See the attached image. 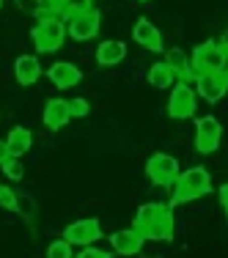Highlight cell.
I'll list each match as a JSON object with an SVG mask.
<instances>
[{
    "instance_id": "obj_6",
    "label": "cell",
    "mask_w": 228,
    "mask_h": 258,
    "mask_svg": "<svg viewBox=\"0 0 228 258\" xmlns=\"http://www.w3.org/2000/svg\"><path fill=\"white\" fill-rule=\"evenodd\" d=\"M99 25H102V14L96 9H88V11H80V14L66 17V30H69V36L75 41H91V39H96Z\"/></svg>"
},
{
    "instance_id": "obj_28",
    "label": "cell",
    "mask_w": 228,
    "mask_h": 258,
    "mask_svg": "<svg viewBox=\"0 0 228 258\" xmlns=\"http://www.w3.org/2000/svg\"><path fill=\"white\" fill-rule=\"evenodd\" d=\"M64 3L66 0H47V9H50L52 14H58V11H64Z\"/></svg>"
},
{
    "instance_id": "obj_22",
    "label": "cell",
    "mask_w": 228,
    "mask_h": 258,
    "mask_svg": "<svg viewBox=\"0 0 228 258\" xmlns=\"http://www.w3.org/2000/svg\"><path fill=\"white\" fill-rule=\"evenodd\" d=\"M47 258H75L72 255V244L66 239H55V242H50V247H47Z\"/></svg>"
},
{
    "instance_id": "obj_30",
    "label": "cell",
    "mask_w": 228,
    "mask_h": 258,
    "mask_svg": "<svg viewBox=\"0 0 228 258\" xmlns=\"http://www.w3.org/2000/svg\"><path fill=\"white\" fill-rule=\"evenodd\" d=\"M11 157V151H9V146H6V140H0V165L6 162V159Z\"/></svg>"
},
{
    "instance_id": "obj_10",
    "label": "cell",
    "mask_w": 228,
    "mask_h": 258,
    "mask_svg": "<svg viewBox=\"0 0 228 258\" xmlns=\"http://www.w3.org/2000/svg\"><path fill=\"white\" fill-rule=\"evenodd\" d=\"M143 244H146V239L138 228H124V231H116L110 236V247L119 255H138L143 250Z\"/></svg>"
},
{
    "instance_id": "obj_3",
    "label": "cell",
    "mask_w": 228,
    "mask_h": 258,
    "mask_svg": "<svg viewBox=\"0 0 228 258\" xmlns=\"http://www.w3.org/2000/svg\"><path fill=\"white\" fill-rule=\"evenodd\" d=\"M190 66H193L195 77L203 75V72L228 69V44L225 41H206V44L195 47L193 58H190Z\"/></svg>"
},
{
    "instance_id": "obj_8",
    "label": "cell",
    "mask_w": 228,
    "mask_h": 258,
    "mask_svg": "<svg viewBox=\"0 0 228 258\" xmlns=\"http://www.w3.org/2000/svg\"><path fill=\"white\" fill-rule=\"evenodd\" d=\"M195 88H198V96L206 102H220L228 94V69L220 72H203V75L195 77Z\"/></svg>"
},
{
    "instance_id": "obj_31",
    "label": "cell",
    "mask_w": 228,
    "mask_h": 258,
    "mask_svg": "<svg viewBox=\"0 0 228 258\" xmlns=\"http://www.w3.org/2000/svg\"><path fill=\"white\" fill-rule=\"evenodd\" d=\"M0 6H3V0H0Z\"/></svg>"
},
{
    "instance_id": "obj_12",
    "label": "cell",
    "mask_w": 228,
    "mask_h": 258,
    "mask_svg": "<svg viewBox=\"0 0 228 258\" xmlns=\"http://www.w3.org/2000/svg\"><path fill=\"white\" fill-rule=\"evenodd\" d=\"M132 39L138 41L140 47H146V50H154V52L162 50V33H159V30L154 28V22H151V20H146V17H140V20L135 22V28H132Z\"/></svg>"
},
{
    "instance_id": "obj_26",
    "label": "cell",
    "mask_w": 228,
    "mask_h": 258,
    "mask_svg": "<svg viewBox=\"0 0 228 258\" xmlns=\"http://www.w3.org/2000/svg\"><path fill=\"white\" fill-rule=\"evenodd\" d=\"M17 9L25 11V14H41V6H44V0H14Z\"/></svg>"
},
{
    "instance_id": "obj_7",
    "label": "cell",
    "mask_w": 228,
    "mask_h": 258,
    "mask_svg": "<svg viewBox=\"0 0 228 258\" xmlns=\"http://www.w3.org/2000/svg\"><path fill=\"white\" fill-rule=\"evenodd\" d=\"M64 239L72 247H88V244H94L102 239V225H99V220H94V217L75 220L72 225H66Z\"/></svg>"
},
{
    "instance_id": "obj_5",
    "label": "cell",
    "mask_w": 228,
    "mask_h": 258,
    "mask_svg": "<svg viewBox=\"0 0 228 258\" xmlns=\"http://www.w3.org/2000/svg\"><path fill=\"white\" fill-rule=\"evenodd\" d=\"M223 140V126L214 115H201L195 121V151L198 154H214Z\"/></svg>"
},
{
    "instance_id": "obj_4",
    "label": "cell",
    "mask_w": 228,
    "mask_h": 258,
    "mask_svg": "<svg viewBox=\"0 0 228 258\" xmlns=\"http://www.w3.org/2000/svg\"><path fill=\"white\" fill-rule=\"evenodd\" d=\"M179 162L176 157L165 154V151H157V154L149 157V162H146V176L157 184V187H170L176 179H179Z\"/></svg>"
},
{
    "instance_id": "obj_24",
    "label": "cell",
    "mask_w": 228,
    "mask_h": 258,
    "mask_svg": "<svg viewBox=\"0 0 228 258\" xmlns=\"http://www.w3.org/2000/svg\"><path fill=\"white\" fill-rule=\"evenodd\" d=\"M0 206L3 209H17L20 206V195H17L11 187H6V184H0Z\"/></svg>"
},
{
    "instance_id": "obj_18",
    "label": "cell",
    "mask_w": 228,
    "mask_h": 258,
    "mask_svg": "<svg viewBox=\"0 0 228 258\" xmlns=\"http://www.w3.org/2000/svg\"><path fill=\"white\" fill-rule=\"evenodd\" d=\"M165 63H168L170 69H174V75H176V77H182V83H187V80L195 75L193 66H190V55L184 52V50H179V47H174V50L165 52Z\"/></svg>"
},
{
    "instance_id": "obj_27",
    "label": "cell",
    "mask_w": 228,
    "mask_h": 258,
    "mask_svg": "<svg viewBox=\"0 0 228 258\" xmlns=\"http://www.w3.org/2000/svg\"><path fill=\"white\" fill-rule=\"evenodd\" d=\"M77 258H110V253H104V250L94 247V244H88V247L80 250V255H77Z\"/></svg>"
},
{
    "instance_id": "obj_21",
    "label": "cell",
    "mask_w": 228,
    "mask_h": 258,
    "mask_svg": "<svg viewBox=\"0 0 228 258\" xmlns=\"http://www.w3.org/2000/svg\"><path fill=\"white\" fill-rule=\"evenodd\" d=\"M0 168H3V173L9 176L11 181H22V176H25V168H22V157H9L3 165H0Z\"/></svg>"
},
{
    "instance_id": "obj_19",
    "label": "cell",
    "mask_w": 228,
    "mask_h": 258,
    "mask_svg": "<svg viewBox=\"0 0 228 258\" xmlns=\"http://www.w3.org/2000/svg\"><path fill=\"white\" fill-rule=\"evenodd\" d=\"M146 80H149L151 88H170V85H174V80H176V75H174V69H170L165 60H159V63H154L151 69H149Z\"/></svg>"
},
{
    "instance_id": "obj_15",
    "label": "cell",
    "mask_w": 228,
    "mask_h": 258,
    "mask_svg": "<svg viewBox=\"0 0 228 258\" xmlns=\"http://www.w3.org/2000/svg\"><path fill=\"white\" fill-rule=\"evenodd\" d=\"M174 225L176 223H174V214H170V206H168L149 228L143 231V239L146 242H151V239L154 242H170V239H174Z\"/></svg>"
},
{
    "instance_id": "obj_29",
    "label": "cell",
    "mask_w": 228,
    "mask_h": 258,
    "mask_svg": "<svg viewBox=\"0 0 228 258\" xmlns=\"http://www.w3.org/2000/svg\"><path fill=\"white\" fill-rule=\"evenodd\" d=\"M220 204H223V209H225V212H228V184H223V187H220Z\"/></svg>"
},
{
    "instance_id": "obj_13",
    "label": "cell",
    "mask_w": 228,
    "mask_h": 258,
    "mask_svg": "<svg viewBox=\"0 0 228 258\" xmlns=\"http://www.w3.org/2000/svg\"><path fill=\"white\" fill-rule=\"evenodd\" d=\"M44 126L52 129V132H58V129H64L66 124L72 121V113H69V102L66 99H50L44 104Z\"/></svg>"
},
{
    "instance_id": "obj_23",
    "label": "cell",
    "mask_w": 228,
    "mask_h": 258,
    "mask_svg": "<svg viewBox=\"0 0 228 258\" xmlns=\"http://www.w3.org/2000/svg\"><path fill=\"white\" fill-rule=\"evenodd\" d=\"M69 113H72V118H85V115L91 113L88 99H83V96H77V99H69Z\"/></svg>"
},
{
    "instance_id": "obj_9",
    "label": "cell",
    "mask_w": 228,
    "mask_h": 258,
    "mask_svg": "<svg viewBox=\"0 0 228 258\" xmlns=\"http://www.w3.org/2000/svg\"><path fill=\"white\" fill-rule=\"evenodd\" d=\"M195 113V88H190L187 83H179L174 91H170L168 99V115L170 118H190Z\"/></svg>"
},
{
    "instance_id": "obj_1",
    "label": "cell",
    "mask_w": 228,
    "mask_h": 258,
    "mask_svg": "<svg viewBox=\"0 0 228 258\" xmlns=\"http://www.w3.org/2000/svg\"><path fill=\"white\" fill-rule=\"evenodd\" d=\"M36 52H58L66 41V20H61L58 14H41L39 25L30 30Z\"/></svg>"
},
{
    "instance_id": "obj_2",
    "label": "cell",
    "mask_w": 228,
    "mask_h": 258,
    "mask_svg": "<svg viewBox=\"0 0 228 258\" xmlns=\"http://www.w3.org/2000/svg\"><path fill=\"white\" fill-rule=\"evenodd\" d=\"M174 198H170V206L176 204H187V201H195L201 195H206L212 189V176H209L206 168H187L184 173H179V179L174 181Z\"/></svg>"
},
{
    "instance_id": "obj_20",
    "label": "cell",
    "mask_w": 228,
    "mask_h": 258,
    "mask_svg": "<svg viewBox=\"0 0 228 258\" xmlns=\"http://www.w3.org/2000/svg\"><path fill=\"white\" fill-rule=\"evenodd\" d=\"M165 209H168V206H162V204H143V206L138 209V214H135V225H132V228H138L140 233H143L154 223V220L165 212Z\"/></svg>"
},
{
    "instance_id": "obj_14",
    "label": "cell",
    "mask_w": 228,
    "mask_h": 258,
    "mask_svg": "<svg viewBox=\"0 0 228 258\" xmlns=\"http://www.w3.org/2000/svg\"><path fill=\"white\" fill-rule=\"evenodd\" d=\"M127 58V44L119 39H104L99 47H96V63L110 69V66H119L121 60Z\"/></svg>"
},
{
    "instance_id": "obj_11",
    "label": "cell",
    "mask_w": 228,
    "mask_h": 258,
    "mask_svg": "<svg viewBox=\"0 0 228 258\" xmlns=\"http://www.w3.org/2000/svg\"><path fill=\"white\" fill-rule=\"evenodd\" d=\"M47 77H50V83L55 88H75L80 85V80H83V72L77 69L75 63H69V60H58V63L50 66V72H47Z\"/></svg>"
},
{
    "instance_id": "obj_32",
    "label": "cell",
    "mask_w": 228,
    "mask_h": 258,
    "mask_svg": "<svg viewBox=\"0 0 228 258\" xmlns=\"http://www.w3.org/2000/svg\"><path fill=\"white\" fill-rule=\"evenodd\" d=\"M143 3H146V0H143Z\"/></svg>"
},
{
    "instance_id": "obj_16",
    "label": "cell",
    "mask_w": 228,
    "mask_h": 258,
    "mask_svg": "<svg viewBox=\"0 0 228 258\" xmlns=\"http://www.w3.org/2000/svg\"><path fill=\"white\" fill-rule=\"evenodd\" d=\"M14 77L20 85H33L41 77V63L36 55H20L14 60Z\"/></svg>"
},
{
    "instance_id": "obj_25",
    "label": "cell",
    "mask_w": 228,
    "mask_h": 258,
    "mask_svg": "<svg viewBox=\"0 0 228 258\" xmlns=\"http://www.w3.org/2000/svg\"><path fill=\"white\" fill-rule=\"evenodd\" d=\"M88 9H94V6H91V0H66L61 14L72 17V14H80V11H88Z\"/></svg>"
},
{
    "instance_id": "obj_17",
    "label": "cell",
    "mask_w": 228,
    "mask_h": 258,
    "mask_svg": "<svg viewBox=\"0 0 228 258\" xmlns=\"http://www.w3.org/2000/svg\"><path fill=\"white\" fill-rule=\"evenodd\" d=\"M6 146H9L11 157H22L30 151V146H33V135H30L28 126H14L9 132V138H6Z\"/></svg>"
}]
</instances>
